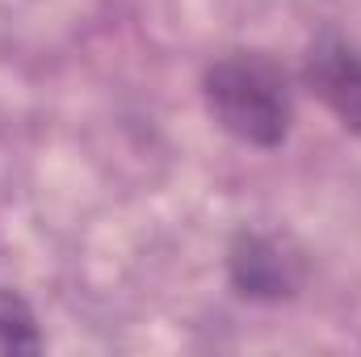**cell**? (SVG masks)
Returning <instances> with one entry per match:
<instances>
[{
	"label": "cell",
	"instance_id": "6da1fadb",
	"mask_svg": "<svg viewBox=\"0 0 361 357\" xmlns=\"http://www.w3.org/2000/svg\"><path fill=\"white\" fill-rule=\"evenodd\" d=\"M206 105L214 122L248 147H281L294 126L290 76L281 63L257 51L223 55L206 72Z\"/></svg>",
	"mask_w": 361,
	"mask_h": 357
},
{
	"label": "cell",
	"instance_id": "7a4b0ae2",
	"mask_svg": "<svg viewBox=\"0 0 361 357\" xmlns=\"http://www.w3.org/2000/svg\"><path fill=\"white\" fill-rule=\"evenodd\" d=\"M227 269H231V286L257 303L294 298L302 290V277H307L302 253L286 236H269V231H244L231 244Z\"/></svg>",
	"mask_w": 361,
	"mask_h": 357
},
{
	"label": "cell",
	"instance_id": "3957f363",
	"mask_svg": "<svg viewBox=\"0 0 361 357\" xmlns=\"http://www.w3.org/2000/svg\"><path fill=\"white\" fill-rule=\"evenodd\" d=\"M302 80L336 114V122L345 131L361 135V51L353 42H345L336 34H324L307 51Z\"/></svg>",
	"mask_w": 361,
	"mask_h": 357
},
{
	"label": "cell",
	"instance_id": "277c9868",
	"mask_svg": "<svg viewBox=\"0 0 361 357\" xmlns=\"http://www.w3.org/2000/svg\"><path fill=\"white\" fill-rule=\"evenodd\" d=\"M0 349L4 353H38L42 337L34 324V311L21 294L0 290Z\"/></svg>",
	"mask_w": 361,
	"mask_h": 357
}]
</instances>
